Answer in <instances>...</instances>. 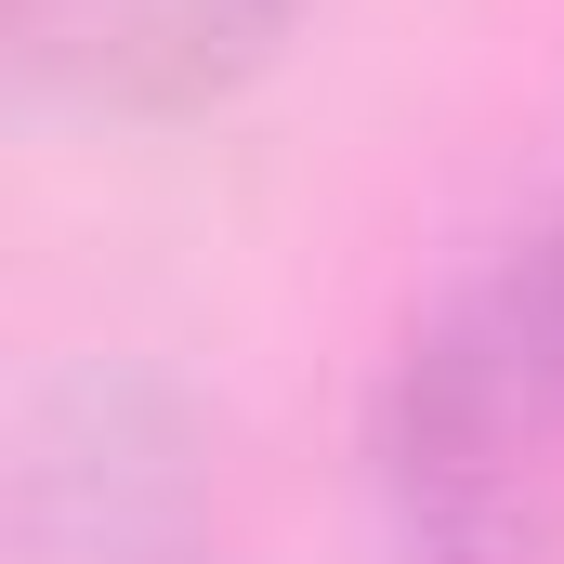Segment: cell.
I'll return each mask as SVG.
<instances>
[{"label":"cell","instance_id":"277c9868","mask_svg":"<svg viewBox=\"0 0 564 564\" xmlns=\"http://www.w3.org/2000/svg\"><path fill=\"white\" fill-rule=\"evenodd\" d=\"M525 250H539V276H552V302H564V210L539 224V237H525Z\"/></svg>","mask_w":564,"mask_h":564},{"label":"cell","instance_id":"6da1fadb","mask_svg":"<svg viewBox=\"0 0 564 564\" xmlns=\"http://www.w3.org/2000/svg\"><path fill=\"white\" fill-rule=\"evenodd\" d=\"M368 473L394 564H564V302L525 237L408 315L368 394Z\"/></svg>","mask_w":564,"mask_h":564},{"label":"cell","instance_id":"7a4b0ae2","mask_svg":"<svg viewBox=\"0 0 564 564\" xmlns=\"http://www.w3.org/2000/svg\"><path fill=\"white\" fill-rule=\"evenodd\" d=\"M210 512V421L158 368H66L13 421L26 564H171Z\"/></svg>","mask_w":564,"mask_h":564},{"label":"cell","instance_id":"3957f363","mask_svg":"<svg viewBox=\"0 0 564 564\" xmlns=\"http://www.w3.org/2000/svg\"><path fill=\"white\" fill-rule=\"evenodd\" d=\"M315 0H13V79L79 119H210Z\"/></svg>","mask_w":564,"mask_h":564}]
</instances>
